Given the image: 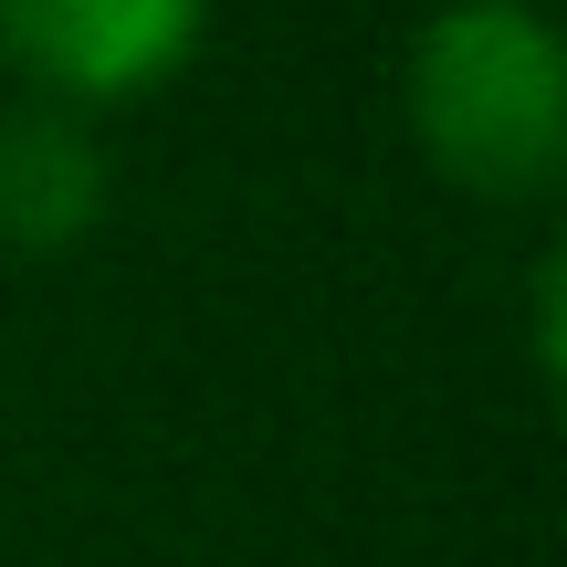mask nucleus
<instances>
[{
  "label": "nucleus",
  "mask_w": 567,
  "mask_h": 567,
  "mask_svg": "<svg viewBox=\"0 0 567 567\" xmlns=\"http://www.w3.org/2000/svg\"><path fill=\"white\" fill-rule=\"evenodd\" d=\"M400 95L421 158L473 200H547L567 179V32L536 0H442Z\"/></svg>",
  "instance_id": "nucleus-1"
},
{
  "label": "nucleus",
  "mask_w": 567,
  "mask_h": 567,
  "mask_svg": "<svg viewBox=\"0 0 567 567\" xmlns=\"http://www.w3.org/2000/svg\"><path fill=\"white\" fill-rule=\"evenodd\" d=\"M210 42V0H0V53L32 105H137Z\"/></svg>",
  "instance_id": "nucleus-2"
},
{
  "label": "nucleus",
  "mask_w": 567,
  "mask_h": 567,
  "mask_svg": "<svg viewBox=\"0 0 567 567\" xmlns=\"http://www.w3.org/2000/svg\"><path fill=\"white\" fill-rule=\"evenodd\" d=\"M105 221V147L74 105L0 116V243L11 252H74Z\"/></svg>",
  "instance_id": "nucleus-3"
}]
</instances>
